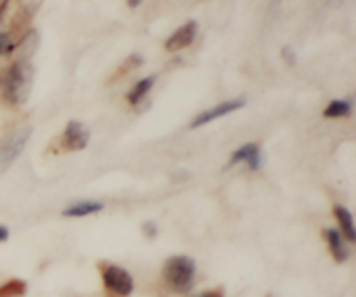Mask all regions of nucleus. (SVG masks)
I'll return each instance as SVG.
<instances>
[{
    "label": "nucleus",
    "mask_w": 356,
    "mask_h": 297,
    "mask_svg": "<svg viewBox=\"0 0 356 297\" xmlns=\"http://www.w3.org/2000/svg\"><path fill=\"white\" fill-rule=\"evenodd\" d=\"M351 115V103L344 99H336L325 108L323 111V117L325 118H343L350 117Z\"/></svg>",
    "instance_id": "2eb2a0df"
},
{
    "label": "nucleus",
    "mask_w": 356,
    "mask_h": 297,
    "mask_svg": "<svg viewBox=\"0 0 356 297\" xmlns=\"http://www.w3.org/2000/svg\"><path fill=\"white\" fill-rule=\"evenodd\" d=\"M323 236H325L327 246H329V250L336 263H346L350 259V247L346 246V239L341 235L339 230H323Z\"/></svg>",
    "instance_id": "9d476101"
},
{
    "label": "nucleus",
    "mask_w": 356,
    "mask_h": 297,
    "mask_svg": "<svg viewBox=\"0 0 356 297\" xmlns=\"http://www.w3.org/2000/svg\"><path fill=\"white\" fill-rule=\"evenodd\" d=\"M141 2H143V0H127L129 7H132V9H134V7H138Z\"/></svg>",
    "instance_id": "5701e85b"
},
{
    "label": "nucleus",
    "mask_w": 356,
    "mask_h": 297,
    "mask_svg": "<svg viewBox=\"0 0 356 297\" xmlns=\"http://www.w3.org/2000/svg\"><path fill=\"white\" fill-rule=\"evenodd\" d=\"M143 233H145V236H148V239H155L156 233H159V230H156V225L155 223H145L143 225Z\"/></svg>",
    "instance_id": "aec40b11"
},
{
    "label": "nucleus",
    "mask_w": 356,
    "mask_h": 297,
    "mask_svg": "<svg viewBox=\"0 0 356 297\" xmlns=\"http://www.w3.org/2000/svg\"><path fill=\"white\" fill-rule=\"evenodd\" d=\"M26 282L19 280V278H13V280L0 285V297H23L26 294Z\"/></svg>",
    "instance_id": "dca6fc26"
},
{
    "label": "nucleus",
    "mask_w": 356,
    "mask_h": 297,
    "mask_svg": "<svg viewBox=\"0 0 356 297\" xmlns=\"http://www.w3.org/2000/svg\"><path fill=\"white\" fill-rule=\"evenodd\" d=\"M42 6V0H6L0 7V30L3 26L7 31L23 28L33 19ZM6 31V33H7Z\"/></svg>",
    "instance_id": "7ed1b4c3"
},
{
    "label": "nucleus",
    "mask_w": 356,
    "mask_h": 297,
    "mask_svg": "<svg viewBox=\"0 0 356 297\" xmlns=\"http://www.w3.org/2000/svg\"><path fill=\"white\" fill-rule=\"evenodd\" d=\"M14 49H16V44H14L13 37L9 33H6V31L0 30V56L10 54Z\"/></svg>",
    "instance_id": "f3484780"
},
{
    "label": "nucleus",
    "mask_w": 356,
    "mask_h": 297,
    "mask_svg": "<svg viewBox=\"0 0 356 297\" xmlns=\"http://www.w3.org/2000/svg\"><path fill=\"white\" fill-rule=\"evenodd\" d=\"M35 68L26 59H17L3 77V97L10 104H23L30 97L33 87Z\"/></svg>",
    "instance_id": "f257e3e1"
},
{
    "label": "nucleus",
    "mask_w": 356,
    "mask_h": 297,
    "mask_svg": "<svg viewBox=\"0 0 356 297\" xmlns=\"http://www.w3.org/2000/svg\"><path fill=\"white\" fill-rule=\"evenodd\" d=\"M101 278H103L104 289L120 297L131 296L134 291V280H132L131 273L117 264H103Z\"/></svg>",
    "instance_id": "39448f33"
},
{
    "label": "nucleus",
    "mask_w": 356,
    "mask_h": 297,
    "mask_svg": "<svg viewBox=\"0 0 356 297\" xmlns=\"http://www.w3.org/2000/svg\"><path fill=\"white\" fill-rule=\"evenodd\" d=\"M197 31H198L197 21H188V23H184L183 26L177 28V30L167 38L165 49L169 52H177L190 47V45L193 44L195 37H197Z\"/></svg>",
    "instance_id": "1a4fd4ad"
},
{
    "label": "nucleus",
    "mask_w": 356,
    "mask_h": 297,
    "mask_svg": "<svg viewBox=\"0 0 356 297\" xmlns=\"http://www.w3.org/2000/svg\"><path fill=\"white\" fill-rule=\"evenodd\" d=\"M155 80H156L155 75L146 77V79L139 80V82L136 83L134 87H132L131 93L127 94V101H129V103H131L132 106H136V104L141 103V101L146 97V94H148L149 90H152V87H153V83H155Z\"/></svg>",
    "instance_id": "4468645a"
},
{
    "label": "nucleus",
    "mask_w": 356,
    "mask_h": 297,
    "mask_svg": "<svg viewBox=\"0 0 356 297\" xmlns=\"http://www.w3.org/2000/svg\"><path fill=\"white\" fill-rule=\"evenodd\" d=\"M38 47V31L30 30L23 35V38L19 40V44L16 45V49L19 51V59H26L30 61L31 56L35 54Z\"/></svg>",
    "instance_id": "ddd939ff"
},
{
    "label": "nucleus",
    "mask_w": 356,
    "mask_h": 297,
    "mask_svg": "<svg viewBox=\"0 0 356 297\" xmlns=\"http://www.w3.org/2000/svg\"><path fill=\"white\" fill-rule=\"evenodd\" d=\"M334 216H336L337 223H339V232L348 242H355L356 240V232H355V223H353V216L351 212L348 211L346 207L343 205H336L334 207Z\"/></svg>",
    "instance_id": "9b49d317"
},
{
    "label": "nucleus",
    "mask_w": 356,
    "mask_h": 297,
    "mask_svg": "<svg viewBox=\"0 0 356 297\" xmlns=\"http://www.w3.org/2000/svg\"><path fill=\"white\" fill-rule=\"evenodd\" d=\"M31 138V129L30 127H21L17 131L10 132L7 138L0 141V174L6 172L14 160L23 153L24 146L28 145Z\"/></svg>",
    "instance_id": "20e7f679"
},
{
    "label": "nucleus",
    "mask_w": 356,
    "mask_h": 297,
    "mask_svg": "<svg viewBox=\"0 0 356 297\" xmlns=\"http://www.w3.org/2000/svg\"><path fill=\"white\" fill-rule=\"evenodd\" d=\"M104 205L99 202H80V204L70 205L68 209L63 211L65 218H86V216L96 214V212L103 211Z\"/></svg>",
    "instance_id": "f8f14e48"
},
{
    "label": "nucleus",
    "mask_w": 356,
    "mask_h": 297,
    "mask_svg": "<svg viewBox=\"0 0 356 297\" xmlns=\"http://www.w3.org/2000/svg\"><path fill=\"white\" fill-rule=\"evenodd\" d=\"M243 106H245V97H236V99L225 101V103L218 104V106L211 108V110H205V111H202V113H198L197 117L193 118V122H191L190 127L197 129V127H202V125H207V124H211V122L218 120V118L225 117V115L233 113V111L240 110V108H243Z\"/></svg>",
    "instance_id": "423d86ee"
},
{
    "label": "nucleus",
    "mask_w": 356,
    "mask_h": 297,
    "mask_svg": "<svg viewBox=\"0 0 356 297\" xmlns=\"http://www.w3.org/2000/svg\"><path fill=\"white\" fill-rule=\"evenodd\" d=\"M282 56H284V59L291 66L296 65V52H294V49L291 47V45H285V47L282 49Z\"/></svg>",
    "instance_id": "6ab92c4d"
},
{
    "label": "nucleus",
    "mask_w": 356,
    "mask_h": 297,
    "mask_svg": "<svg viewBox=\"0 0 356 297\" xmlns=\"http://www.w3.org/2000/svg\"><path fill=\"white\" fill-rule=\"evenodd\" d=\"M162 275L170 291L177 292V294H186L195 284L197 266H195V261L191 257L172 256L163 264Z\"/></svg>",
    "instance_id": "f03ea898"
},
{
    "label": "nucleus",
    "mask_w": 356,
    "mask_h": 297,
    "mask_svg": "<svg viewBox=\"0 0 356 297\" xmlns=\"http://www.w3.org/2000/svg\"><path fill=\"white\" fill-rule=\"evenodd\" d=\"M197 297H222V291L221 289H216V291H207V292H202L200 296H197Z\"/></svg>",
    "instance_id": "412c9836"
},
{
    "label": "nucleus",
    "mask_w": 356,
    "mask_h": 297,
    "mask_svg": "<svg viewBox=\"0 0 356 297\" xmlns=\"http://www.w3.org/2000/svg\"><path fill=\"white\" fill-rule=\"evenodd\" d=\"M7 239H9V230L6 226H0V243L6 242Z\"/></svg>",
    "instance_id": "4be33fe9"
},
{
    "label": "nucleus",
    "mask_w": 356,
    "mask_h": 297,
    "mask_svg": "<svg viewBox=\"0 0 356 297\" xmlns=\"http://www.w3.org/2000/svg\"><path fill=\"white\" fill-rule=\"evenodd\" d=\"M143 65V58L141 56H138V54H132L131 58L127 59V61L124 63V66H122V70L118 73H125V72H131V70H134V68H138V66H141Z\"/></svg>",
    "instance_id": "a211bd4d"
},
{
    "label": "nucleus",
    "mask_w": 356,
    "mask_h": 297,
    "mask_svg": "<svg viewBox=\"0 0 356 297\" xmlns=\"http://www.w3.org/2000/svg\"><path fill=\"white\" fill-rule=\"evenodd\" d=\"M243 162L249 166L250 170H259L263 167V153H261V148L256 143H247V145L240 146L236 152H233L226 167H235Z\"/></svg>",
    "instance_id": "6e6552de"
},
{
    "label": "nucleus",
    "mask_w": 356,
    "mask_h": 297,
    "mask_svg": "<svg viewBox=\"0 0 356 297\" xmlns=\"http://www.w3.org/2000/svg\"><path fill=\"white\" fill-rule=\"evenodd\" d=\"M61 145L66 152H80L89 145V131L80 122H68L65 132H63Z\"/></svg>",
    "instance_id": "0eeeda50"
}]
</instances>
